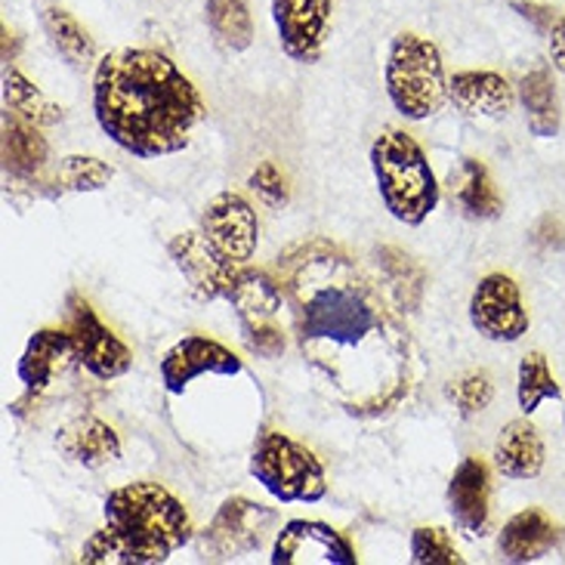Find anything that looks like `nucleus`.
I'll list each match as a JSON object with an SVG mask.
<instances>
[{"instance_id": "f257e3e1", "label": "nucleus", "mask_w": 565, "mask_h": 565, "mask_svg": "<svg viewBox=\"0 0 565 565\" xmlns=\"http://www.w3.org/2000/svg\"><path fill=\"white\" fill-rule=\"evenodd\" d=\"M290 337L340 412L377 420L412 398L420 359L405 321L352 254L324 238L290 245L276 263Z\"/></svg>"}, {"instance_id": "f03ea898", "label": "nucleus", "mask_w": 565, "mask_h": 565, "mask_svg": "<svg viewBox=\"0 0 565 565\" xmlns=\"http://www.w3.org/2000/svg\"><path fill=\"white\" fill-rule=\"evenodd\" d=\"M93 115L121 152L149 161L183 152L204 121V99L170 56L124 46L96 62Z\"/></svg>"}, {"instance_id": "7ed1b4c3", "label": "nucleus", "mask_w": 565, "mask_h": 565, "mask_svg": "<svg viewBox=\"0 0 565 565\" xmlns=\"http://www.w3.org/2000/svg\"><path fill=\"white\" fill-rule=\"evenodd\" d=\"M106 525L87 537L81 563L158 565L195 537L185 504L158 482H130L103 501Z\"/></svg>"}, {"instance_id": "20e7f679", "label": "nucleus", "mask_w": 565, "mask_h": 565, "mask_svg": "<svg viewBox=\"0 0 565 565\" xmlns=\"http://www.w3.org/2000/svg\"><path fill=\"white\" fill-rule=\"evenodd\" d=\"M371 170L383 207L405 226H420L439 207V180L417 139L405 130H383L371 142Z\"/></svg>"}, {"instance_id": "39448f33", "label": "nucleus", "mask_w": 565, "mask_h": 565, "mask_svg": "<svg viewBox=\"0 0 565 565\" xmlns=\"http://www.w3.org/2000/svg\"><path fill=\"white\" fill-rule=\"evenodd\" d=\"M390 103L405 121H427L443 111L448 99V77L439 46L414 31H402L390 44L383 68Z\"/></svg>"}, {"instance_id": "423d86ee", "label": "nucleus", "mask_w": 565, "mask_h": 565, "mask_svg": "<svg viewBox=\"0 0 565 565\" xmlns=\"http://www.w3.org/2000/svg\"><path fill=\"white\" fill-rule=\"evenodd\" d=\"M247 470L281 504H316L328 494L324 463L278 429H266L254 443Z\"/></svg>"}, {"instance_id": "0eeeda50", "label": "nucleus", "mask_w": 565, "mask_h": 565, "mask_svg": "<svg viewBox=\"0 0 565 565\" xmlns=\"http://www.w3.org/2000/svg\"><path fill=\"white\" fill-rule=\"evenodd\" d=\"M276 510L247 498H230L216 510L211 525L201 532L199 553L211 563L242 559L247 553L260 551L276 525Z\"/></svg>"}, {"instance_id": "6e6552de", "label": "nucleus", "mask_w": 565, "mask_h": 565, "mask_svg": "<svg viewBox=\"0 0 565 565\" xmlns=\"http://www.w3.org/2000/svg\"><path fill=\"white\" fill-rule=\"evenodd\" d=\"M65 324L75 337L77 365L87 367L96 381H115V377H124L130 371L134 355L127 350V343L96 316V309L75 290L65 297Z\"/></svg>"}, {"instance_id": "1a4fd4ad", "label": "nucleus", "mask_w": 565, "mask_h": 565, "mask_svg": "<svg viewBox=\"0 0 565 565\" xmlns=\"http://www.w3.org/2000/svg\"><path fill=\"white\" fill-rule=\"evenodd\" d=\"M470 321L479 334L494 343H516L529 334V309L522 303V290L507 273L479 278L470 297Z\"/></svg>"}, {"instance_id": "9d476101", "label": "nucleus", "mask_w": 565, "mask_h": 565, "mask_svg": "<svg viewBox=\"0 0 565 565\" xmlns=\"http://www.w3.org/2000/svg\"><path fill=\"white\" fill-rule=\"evenodd\" d=\"M273 565H359L355 547L334 525L316 520H290L278 529Z\"/></svg>"}, {"instance_id": "9b49d317", "label": "nucleus", "mask_w": 565, "mask_h": 565, "mask_svg": "<svg viewBox=\"0 0 565 565\" xmlns=\"http://www.w3.org/2000/svg\"><path fill=\"white\" fill-rule=\"evenodd\" d=\"M242 371H245V362L230 347H223L214 337L201 334H189L180 343H173L164 352L161 365H158L161 383H164V390H168L170 396H183L185 390H189V383L201 377V374L235 377Z\"/></svg>"}, {"instance_id": "f8f14e48", "label": "nucleus", "mask_w": 565, "mask_h": 565, "mask_svg": "<svg viewBox=\"0 0 565 565\" xmlns=\"http://www.w3.org/2000/svg\"><path fill=\"white\" fill-rule=\"evenodd\" d=\"M201 232L232 263H247L260 242V223L250 201L238 192H220L201 214Z\"/></svg>"}, {"instance_id": "ddd939ff", "label": "nucleus", "mask_w": 565, "mask_h": 565, "mask_svg": "<svg viewBox=\"0 0 565 565\" xmlns=\"http://www.w3.org/2000/svg\"><path fill=\"white\" fill-rule=\"evenodd\" d=\"M170 260L183 273L189 288L199 294L201 300H226L232 290V278L242 263L226 260L216 250L204 232H183L170 242Z\"/></svg>"}, {"instance_id": "4468645a", "label": "nucleus", "mask_w": 565, "mask_h": 565, "mask_svg": "<svg viewBox=\"0 0 565 565\" xmlns=\"http://www.w3.org/2000/svg\"><path fill=\"white\" fill-rule=\"evenodd\" d=\"M331 10V0H273V22L285 56L303 65L319 62Z\"/></svg>"}, {"instance_id": "2eb2a0df", "label": "nucleus", "mask_w": 565, "mask_h": 565, "mask_svg": "<svg viewBox=\"0 0 565 565\" xmlns=\"http://www.w3.org/2000/svg\"><path fill=\"white\" fill-rule=\"evenodd\" d=\"M448 513L463 535L486 537L491 529V473L482 458H463L448 482Z\"/></svg>"}, {"instance_id": "dca6fc26", "label": "nucleus", "mask_w": 565, "mask_h": 565, "mask_svg": "<svg viewBox=\"0 0 565 565\" xmlns=\"http://www.w3.org/2000/svg\"><path fill=\"white\" fill-rule=\"evenodd\" d=\"M77 362V347L72 331L65 328H41L25 343V352L19 355L15 374L25 383L29 393H41L60 377L62 371Z\"/></svg>"}, {"instance_id": "f3484780", "label": "nucleus", "mask_w": 565, "mask_h": 565, "mask_svg": "<svg viewBox=\"0 0 565 565\" xmlns=\"http://www.w3.org/2000/svg\"><path fill=\"white\" fill-rule=\"evenodd\" d=\"M516 96L513 84L498 72H458L448 81V103L470 118L501 121L513 111Z\"/></svg>"}, {"instance_id": "a211bd4d", "label": "nucleus", "mask_w": 565, "mask_h": 565, "mask_svg": "<svg viewBox=\"0 0 565 565\" xmlns=\"http://www.w3.org/2000/svg\"><path fill=\"white\" fill-rule=\"evenodd\" d=\"M556 544H559V525L541 507L520 510L516 516H510L504 522V529L498 535V551H501L507 563L513 565L537 563Z\"/></svg>"}, {"instance_id": "6ab92c4d", "label": "nucleus", "mask_w": 565, "mask_h": 565, "mask_svg": "<svg viewBox=\"0 0 565 565\" xmlns=\"http://www.w3.org/2000/svg\"><path fill=\"white\" fill-rule=\"evenodd\" d=\"M494 470L504 479H537L547 460V448L544 439L532 420H510L501 427L498 439H494Z\"/></svg>"}, {"instance_id": "aec40b11", "label": "nucleus", "mask_w": 565, "mask_h": 565, "mask_svg": "<svg viewBox=\"0 0 565 565\" xmlns=\"http://www.w3.org/2000/svg\"><path fill=\"white\" fill-rule=\"evenodd\" d=\"M56 448L62 451V458L72 460L77 467H87V470H99V467L121 458L118 433L99 417H81L75 424L60 429Z\"/></svg>"}, {"instance_id": "412c9836", "label": "nucleus", "mask_w": 565, "mask_h": 565, "mask_svg": "<svg viewBox=\"0 0 565 565\" xmlns=\"http://www.w3.org/2000/svg\"><path fill=\"white\" fill-rule=\"evenodd\" d=\"M451 201L470 220H498L504 214V199L482 161L463 158L458 173H451Z\"/></svg>"}, {"instance_id": "4be33fe9", "label": "nucleus", "mask_w": 565, "mask_h": 565, "mask_svg": "<svg viewBox=\"0 0 565 565\" xmlns=\"http://www.w3.org/2000/svg\"><path fill=\"white\" fill-rule=\"evenodd\" d=\"M46 139L41 137L38 124L22 121L7 111L3 118V168L15 180H31L38 177L46 164Z\"/></svg>"}, {"instance_id": "5701e85b", "label": "nucleus", "mask_w": 565, "mask_h": 565, "mask_svg": "<svg viewBox=\"0 0 565 565\" xmlns=\"http://www.w3.org/2000/svg\"><path fill=\"white\" fill-rule=\"evenodd\" d=\"M374 263L381 269V276L386 281V288H390V297H393L396 309H402V312H417L420 303H424V290H427L424 269L405 250L390 245L374 250Z\"/></svg>"}, {"instance_id": "b1692460", "label": "nucleus", "mask_w": 565, "mask_h": 565, "mask_svg": "<svg viewBox=\"0 0 565 565\" xmlns=\"http://www.w3.org/2000/svg\"><path fill=\"white\" fill-rule=\"evenodd\" d=\"M520 103L525 108V124L532 137L553 139L559 134L563 111H559V96L556 84L547 68H535L520 81Z\"/></svg>"}, {"instance_id": "393cba45", "label": "nucleus", "mask_w": 565, "mask_h": 565, "mask_svg": "<svg viewBox=\"0 0 565 565\" xmlns=\"http://www.w3.org/2000/svg\"><path fill=\"white\" fill-rule=\"evenodd\" d=\"M41 25H44L50 46L60 53L62 60L68 62L72 68L84 72L96 62V41H93L87 29L77 22L75 15L62 7H46L41 13Z\"/></svg>"}, {"instance_id": "a878e982", "label": "nucleus", "mask_w": 565, "mask_h": 565, "mask_svg": "<svg viewBox=\"0 0 565 565\" xmlns=\"http://www.w3.org/2000/svg\"><path fill=\"white\" fill-rule=\"evenodd\" d=\"M3 106H7L10 115L29 124H38V127H53V124L62 121V108L56 103H50L44 93L38 90L29 77L13 65L3 68Z\"/></svg>"}, {"instance_id": "bb28decb", "label": "nucleus", "mask_w": 565, "mask_h": 565, "mask_svg": "<svg viewBox=\"0 0 565 565\" xmlns=\"http://www.w3.org/2000/svg\"><path fill=\"white\" fill-rule=\"evenodd\" d=\"M204 19L223 50L242 53L254 44V15H250L247 0H207Z\"/></svg>"}, {"instance_id": "cd10ccee", "label": "nucleus", "mask_w": 565, "mask_h": 565, "mask_svg": "<svg viewBox=\"0 0 565 565\" xmlns=\"http://www.w3.org/2000/svg\"><path fill=\"white\" fill-rule=\"evenodd\" d=\"M547 398H553V402L563 398V390H559V383L553 377L551 362H547L544 352H525L520 362V374H516L520 412L532 417L541 408V402H547Z\"/></svg>"}, {"instance_id": "c85d7f7f", "label": "nucleus", "mask_w": 565, "mask_h": 565, "mask_svg": "<svg viewBox=\"0 0 565 565\" xmlns=\"http://www.w3.org/2000/svg\"><path fill=\"white\" fill-rule=\"evenodd\" d=\"M111 177H115L111 164L93 154H65L53 183L60 185V192H99L111 183Z\"/></svg>"}, {"instance_id": "c756f323", "label": "nucleus", "mask_w": 565, "mask_h": 565, "mask_svg": "<svg viewBox=\"0 0 565 565\" xmlns=\"http://www.w3.org/2000/svg\"><path fill=\"white\" fill-rule=\"evenodd\" d=\"M414 565H463V556L455 547L451 535L439 525H420L412 532Z\"/></svg>"}, {"instance_id": "7c9ffc66", "label": "nucleus", "mask_w": 565, "mask_h": 565, "mask_svg": "<svg viewBox=\"0 0 565 565\" xmlns=\"http://www.w3.org/2000/svg\"><path fill=\"white\" fill-rule=\"evenodd\" d=\"M445 396L455 402V408H458L463 417H476V414L486 412L491 405V398H494V383H491V377L486 371H470V374H463L458 381L448 383Z\"/></svg>"}, {"instance_id": "2f4dec72", "label": "nucleus", "mask_w": 565, "mask_h": 565, "mask_svg": "<svg viewBox=\"0 0 565 565\" xmlns=\"http://www.w3.org/2000/svg\"><path fill=\"white\" fill-rule=\"evenodd\" d=\"M242 340H245V347L254 355H260V359H278L281 352H285V334H281V328L273 321H242Z\"/></svg>"}, {"instance_id": "473e14b6", "label": "nucleus", "mask_w": 565, "mask_h": 565, "mask_svg": "<svg viewBox=\"0 0 565 565\" xmlns=\"http://www.w3.org/2000/svg\"><path fill=\"white\" fill-rule=\"evenodd\" d=\"M247 185L260 195L266 204H285L288 201V183H285V177H281V170L273 164V161H263L260 168L250 173V180Z\"/></svg>"}, {"instance_id": "72a5a7b5", "label": "nucleus", "mask_w": 565, "mask_h": 565, "mask_svg": "<svg viewBox=\"0 0 565 565\" xmlns=\"http://www.w3.org/2000/svg\"><path fill=\"white\" fill-rule=\"evenodd\" d=\"M513 13H520L525 22H532V29L541 31V34H551V29L556 25V10L544 7V3H535V0H513L510 3Z\"/></svg>"}, {"instance_id": "f704fd0d", "label": "nucleus", "mask_w": 565, "mask_h": 565, "mask_svg": "<svg viewBox=\"0 0 565 565\" xmlns=\"http://www.w3.org/2000/svg\"><path fill=\"white\" fill-rule=\"evenodd\" d=\"M547 53H551V62L556 72L565 75V15L556 19V25L547 34Z\"/></svg>"}, {"instance_id": "c9c22d12", "label": "nucleus", "mask_w": 565, "mask_h": 565, "mask_svg": "<svg viewBox=\"0 0 565 565\" xmlns=\"http://www.w3.org/2000/svg\"><path fill=\"white\" fill-rule=\"evenodd\" d=\"M537 245L541 247H563L565 245V232L556 220H544L541 230H537Z\"/></svg>"}, {"instance_id": "e433bc0d", "label": "nucleus", "mask_w": 565, "mask_h": 565, "mask_svg": "<svg viewBox=\"0 0 565 565\" xmlns=\"http://www.w3.org/2000/svg\"><path fill=\"white\" fill-rule=\"evenodd\" d=\"M563 424H565V412H563Z\"/></svg>"}]
</instances>
